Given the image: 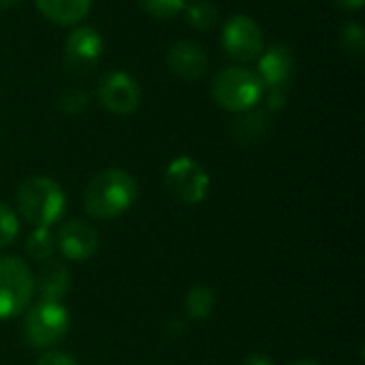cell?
I'll return each mask as SVG.
<instances>
[{"label": "cell", "instance_id": "cell-21", "mask_svg": "<svg viewBox=\"0 0 365 365\" xmlns=\"http://www.w3.org/2000/svg\"><path fill=\"white\" fill-rule=\"evenodd\" d=\"M88 92L81 90V88H68L60 94L58 98V109L66 115H75V113H81L86 107H88Z\"/></svg>", "mask_w": 365, "mask_h": 365}, {"label": "cell", "instance_id": "cell-13", "mask_svg": "<svg viewBox=\"0 0 365 365\" xmlns=\"http://www.w3.org/2000/svg\"><path fill=\"white\" fill-rule=\"evenodd\" d=\"M68 289H71V274L62 261L49 259L41 267L38 278H34V291H38L41 299L45 302H62Z\"/></svg>", "mask_w": 365, "mask_h": 365}, {"label": "cell", "instance_id": "cell-10", "mask_svg": "<svg viewBox=\"0 0 365 365\" xmlns=\"http://www.w3.org/2000/svg\"><path fill=\"white\" fill-rule=\"evenodd\" d=\"M295 73V56L284 43H274L257 58V75L265 92H289Z\"/></svg>", "mask_w": 365, "mask_h": 365}, {"label": "cell", "instance_id": "cell-8", "mask_svg": "<svg viewBox=\"0 0 365 365\" xmlns=\"http://www.w3.org/2000/svg\"><path fill=\"white\" fill-rule=\"evenodd\" d=\"M96 98L109 113L130 115L141 105V88L133 75L124 71H111L101 77Z\"/></svg>", "mask_w": 365, "mask_h": 365}, {"label": "cell", "instance_id": "cell-9", "mask_svg": "<svg viewBox=\"0 0 365 365\" xmlns=\"http://www.w3.org/2000/svg\"><path fill=\"white\" fill-rule=\"evenodd\" d=\"M103 36L92 26L75 28L64 41V64L75 75H88L103 58Z\"/></svg>", "mask_w": 365, "mask_h": 365}, {"label": "cell", "instance_id": "cell-17", "mask_svg": "<svg viewBox=\"0 0 365 365\" xmlns=\"http://www.w3.org/2000/svg\"><path fill=\"white\" fill-rule=\"evenodd\" d=\"M214 304H216V297H214V291L212 289H207V287H195V289L188 291L186 312L195 321H205L212 314Z\"/></svg>", "mask_w": 365, "mask_h": 365}, {"label": "cell", "instance_id": "cell-25", "mask_svg": "<svg viewBox=\"0 0 365 365\" xmlns=\"http://www.w3.org/2000/svg\"><path fill=\"white\" fill-rule=\"evenodd\" d=\"M334 2L344 11H359L365 4V0H334Z\"/></svg>", "mask_w": 365, "mask_h": 365}, {"label": "cell", "instance_id": "cell-26", "mask_svg": "<svg viewBox=\"0 0 365 365\" xmlns=\"http://www.w3.org/2000/svg\"><path fill=\"white\" fill-rule=\"evenodd\" d=\"M24 0H0V9H15L19 6Z\"/></svg>", "mask_w": 365, "mask_h": 365}, {"label": "cell", "instance_id": "cell-7", "mask_svg": "<svg viewBox=\"0 0 365 365\" xmlns=\"http://www.w3.org/2000/svg\"><path fill=\"white\" fill-rule=\"evenodd\" d=\"M220 45L231 60L252 62L265 49V36H263L261 26L250 15L237 13L225 21Z\"/></svg>", "mask_w": 365, "mask_h": 365}, {"label": "cell", "instance_id": "cell-3", "mask_svg": "<svg viewBox=\"0 0 365 365\" xmlns=\"http://www.w3.org/2000/svg\"><path fill=\"white\" fill-rule=\"evenodd\" d=\"M210 92L214 103L225 111L244 113L259 105L265 88L255 71L246 66H225L214 75Z\"/></svg>", "mask_w": 365, "mask_h": 365}, {"label": "cell", "instance_id": "cell-12", "mask_svg": "<svg viewBox=\"0 0 365 365\" xmlns=\"http://www.w3.org/2000/svg\"><path fill=\"white\" fill-rule=\"evenodd\" d=\"M56 244L68 261H86L98 248V233L83 220H71L56 233Z\"/></svg>", "mask_w": 365, "mask_h": 365}, {"label": "cell", "instance_id": "cell-23", "mask_svg": "<svg viewBox=\"0 0 365 365\" xmlns=\"http://www.w3.org/2000/svg\"><path fill=\"white\" fill-rule=\"evenodd\" d=\"M36 365H77V361L62 351H47L45 355H41Z\"/></svg>", "mask_w": 365, "mask_h": 365}, {"label": "cell", "instance_id": "cell-22", "mask_svg": "<svg viewBox=\"0 0 365 365\" xmlns=\"http://www.w3.org/2000/svg\"><path fill=\"white\" fill-rule=\"evenodd\" d=\"M17 233H19V218H17V214L9 205L0 203V250L11 246L15 242Z\"/></svg>", "mask_w": 365, "mask_h": 365}, {"label": "cell", "instance_id": "cell-4", "mask_svg": "<svg viewBox=\"0 0 365 365\" xmlns=\"http://www.w3.org/2000/svg\"><path fill=\"white\" fill-rule=\"evenodd\" d=\"M71 319L68 310L60 302L41 299L34 304L24 319V336L34 349H51L56 346L68 331Z\"/></svg>", "mask_w": 365, "mask_h": 365}, {"label": "cell", "instance_id": "cell-24", "mask_svg": "<svg viewBox=\"0 0 365 365\" xmlns=\"http://www.w3.org/2000/svg\"><path fill=\"white\" fill-rule=\"evenodd\" d=\"M242 365H276L267 355H248Z\"/></svg>", "mask_w": 365, "mask_h": 365}, {"label": "cell", "instance_id": "cell-5", "mask_svg": "<svg viewBox=\"0 0 365 365\" xmlns=\"http://www.w3.org/2000/svg\"><path fill=\"white\" fill-rule=\"evenodd\" d=\"M34 276L17 257H0V321L13 319L30 304Z\"/></svg>", "mask_w": 365, "mask_h": 365}, {"label": "cell", "instance_id": "cell-1", "mask_svg": "<svg viewBox=\"0 0 365 365\" xmlns=\"http://www.w3.org/2000/svg\"><path fill=\"white\" fill-rule=\"evenodd\" d=\"M139 188L130 173L105 169L96 173L83 190V207L92 218L113 220L126 214L137 201Z\"/></svg>", "mask_w": 365, "mask_h": 365}, {"label": "cell", "instance_id": "cell-6", "mask_svg": "<svg viewBox=\"0 0 365 365\" xmlns=\"http://www.w3.org/2000/svg\"><path fill=\"white\" fill-rule=\"evenodd\" d=\"M165 188L186 205H197L207 197L210 175L201 163L190 156H178L165 169Z\"/></svg>", "mask_w": 365, "mask_h": 365}, {"label": "cell", "instance_id": "cell-27", "mask_svg": "<svg viewBox=\"0 0 365 365\" xmlns=\"http://www.w3.org/2000/svg\"><path fill=\"white\" fill-rule=\"evenodd\" d=\"M291 365H321L317 359H299V361H293Z\"/></svg>", "mask_w": 365, "mask_h": 365}, {"label": "cell", "instance_id": "cell-2", "mask_svg": "<svg viewBox=\"0 0 365 365\" xmlns=\"http://www.w3.org/2000/svg\"><path fill=\"white\" fill-rule=\"evenodd\" d=\"M17 212L34 229H49L66 210L62 186L47 175H32L17 188Z\"/></svg>", "mask_w": 365, "mask_h": 365}, {"label": "cell", "instance_id": "cell-15", "mask_svg": "<svg viewBox=\"0 0 365 365\" xmlns=\"http://www.w3.org/2000/svg\"><path fill=\"white\" fill-rule=\"evenodd\" d=\"M184 13H186L188 26L199 30V32H210L220 19L218 4L212 2V0H195L190 4H186Z\"/></svg>", "mask_w": 365, "mask_h": 365}, {"label": "cell", "instance_id": "cell-11", "mask_svg": "<svg viewBox=\"0 0 365 365\" xmlns=\"http://www.w3.org/2000/svg\"><path fill=\"white\" fill-rule=\"evenodd\" d=\"M169 71L184 81H199L207 75L210 60L205 49L195 41H175L167 51Z\"/></svg>", "mask_w": 365, "mask_h": 365}, {"label": "cell", "instance_id": "cell-14", "mask_svg": "<svg viewBox=\"0 0 365 365\" xmlns=\"http://www.w3.org/2000/svg\"><path fill=\"white\" fill-rule=\"evenodd\" d=\"M41 15L58 26H77L92 9V0H34Z\"/></svg>", "mask_w": 365, "mask_h": 365}, {"label": "cell", "instance_id": "cell-16", "mask_svg": "<svg viewBox=\"0 0 365 365\" xmlns=\"http://www.w3.org/2000/svg\"><path fill=\"white\" fill-rule=\"evenodd\" d=\"M56 250V233H51L49 229H34L26 240V252L34 261H49Z\"/></svg>", "mask_w": 365, "mask_h": 365}, {"label": "cell", "instance_id": "cell-18", "mask_svg": "<svg viewBox=\"0 0 365 365\" xmlns=\"http://www.w3.org/2000/svg\"><path fill=\"white\" fill-rule=\"evenodd\" d=\"M340 47L344 53L353 58H364L365 53V34L364 26L357 21H349L340 30Z\"/></svg>", "mask_w": 365, "mask_h": 365}, {"label": "cell", "instance_id": "cell-20", "mask_svg": "<svg viewBox=\"0 0 365 365\" xmlns=\"http://www.w3.org/2000/svg\"><path fill=\"white\" fill-rule=\"evenodd\" d=\"M269 126V115L263 111H244V115L235 122V135H244L246 139L259 137L267 130Z\"/></svg>", "mask_w": 365, "mask_h": 365}, {"label": "cell", "instance_id": "cell-19", "mask_svg": "<svg viewBox=\"0 0 365 365\" xmlns=\"http://www.w3.org/2000/svg\"><path fill=\"white\" fill-rule=\"evenodd\" d=\"M137 2L154 19H173L188 4V0H137Z\"/></svg>", "mask_w": 365, "mask_h": 365}]
</instances>
